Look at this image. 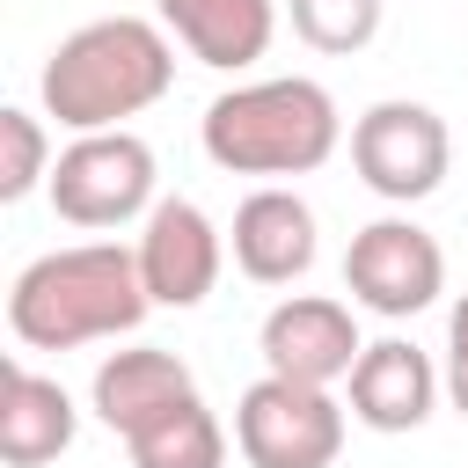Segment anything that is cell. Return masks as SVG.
<instances>
[{
  "label": "cell",
  "instance_id": "9c48e42d",
  "mask_svg": "<svg viewBox=\"0 0 468 468\" xmlns=\"http://www.w3.org/2000/svg\"><path fill=\"white\" fill-rule=\"evenodd\" d=\"M132 249H139V278H146L154 307H197L227 263V234L212 227V212L197 197H161Z\"/></svg>",
  "mask_w": 468,
  "mask_h": 468
},
{
  "label": "cell",
  "instance_id": "5bb4252c",
  "mask_svg": "<svg viewBox=\"0 0 468 468\" xmlns=\"http://www.w3.org/2000/svg\"><path fill=\"white\" fill-rule=\"evenodd\" d=\"M73 431H80L73 395L51 373H37V366L15 358L0 373V461L7 468H44V461H58L73 446Z\"/></svg>",
  "mask_w": 468,
  "mask_h": 468
},
{
  "label": "cell",
  "instance_id": "ac0fdd59",
  "mask_svg": "<svg viewBox=\"0 0 468 468\" xmlns=\"http://www.w3.org/2000/svg\"><path fill=\"white\" fill-rule=\"evenodd\" d=\"M446 402L468 417V292H461L453 314H446Z\"/></svg>",
  "mask_w": 468,
  "mask_h": 468
},
{
  "label": "cell",
  "instance_id": "8fae6325",
  "mask_svg": "<svg viewBox=\"0 0 468 468\" xmlns=\"http://www.w3.org/2000/svg\"><path fill=\"white\" fill-rule=\"evenodd\" d=\"M439 388H446V373H439L410 336H380V344H366L358 366H351V417H358L366 431H417V424L431 417Z\"/></svg>",
  "mask_w": 468,
  "mask_h": 468
},
{
  "label": "cell",
  "instance_id": "4fadbf2b",
  "mask_svg": "<svg viewBox=\"0 0 468 468\" xmlns=\"http://www.w3.org/2000/svg\"><path fill=\"white\" fill-rule=\"evenodd\" d=\"M154 7H161V29L197 66H219V73L256 66L278 37V0H154Z\"/></svg>",
  "mask_w": 468,
  "mask_h": 468
},
{
  "label": "cell",
  "instance_id": "7c38bea8",
  "mask_svg": "<svg viewBox=\"0 0 468 468\" xmlns=\"http://www.w3.org/2000/svg\"><path fill=\"white\" fill-rule=\"evenodd\" d=\"M190 395H197L190 366H183L176 351H161V344L110 351V358L95 366V380H88V402H95V417H102L117 439L146 431L154 417H168V410H176V402H190Z\"/></svg>",
  "mask_w": 468,
  "mask_h": 468
},
{
  "label": "cell",
  "instance_id": "2e32d148",
  "mask_svg": "<svg viewBox=\"0 0 468 468\" xmlns=\"http://www.w3.org/2000/svg\"><path fill=\"white\" fill-rule=\"evenodd\" d=\"M285 15H292V37L329 58H351L380 37V0H285Z\"/></svg>",
  "mask_w": 468,
  "mask_h": 468
},
{
  "label": "cell",
  "instance_id": "ba28073f",
  "mask_svg": "<svg viewBox=\"0 0 468 468\" xmlns=\"http://www.w3.org/2000/svg\"><path fill=\"white\" fill-rule=\"evenodd\" d=\"M256 351H263V373H278V380L336 388V380H351V366H358L366 344H358V322H351L344 300H329V292H292V300H278V307L263 314Z\"/></svg>",
  "mask_w": 468,
  "mask_h": 468
},
{
  "label": "cell",
  "instance_id": "6da1fadb",
  "mask_svg": "<svg viewBox=\"0 0 468 468\" xmlns=\"http://www.w3.org/2000/svg\"><path fill=\"white\" fill-rule=\"evenodd\" d=\"M168 88H176V44L146 15L80 22L73 37L51 44V58L37 73L44 117H58L73 139L80 132H124V117L154 110Z\"/></svg>",
  "mask_w": 468,
  "mask_h": 468
},
{
  "label": "cell",
  "instance_id": "30bf717a",
  "mask_svg": "<svg viewBox=\"0 0 468 468\" xmlns=\"http://www.w3.org/2000/svg\"><path fill=\"white\" fill-rule=\"evenodd\" d=\"M227 241H234V263H241L249 285H292V278L314 271V212H307V197L285 190V183L249 190V197L234 205Z\"/></svg>",
  "mask_w": 468,
  "mask_h": 468
},
{
  "label": "cell",
  "instance_id": "7a4b0ae2",
  "mask_svg": "<svg viewBox=\"0 0 468 468\" xmlns=\"http://www.w3.org/2000/svg\"><path fill=\"white\" fill-rule=\"evenodd\" d=\"M146 278H139V249L124 241H73L51 249L37 263H22V278L7 285V329L29 351H80L102 336H132L146 322Z\"/></svg>",
  "mask_w": 468,
  "mask_h": 468
},
{
  "label": "cell",
  "instance_id": "5b68a950",
  "mask_svg": "<svg viewBox=\"0 0 468 468\" xmlns=\"http://www.w3.org/2000/svg\"><path fill=\"white\" fill-rule=\"evenodd\" d=\"M234 446L249 468H336L344 453V402L300 380H249L234 402Z\"/></svg>",
  "mask_w": 468,
  "mask_h": 468
},
{
  "label": "cell",
  "instance_id": "3957f363",
  "mask_svg": "<svg viewBox=\"0 0 468 468\" xmlns=\"http://www.w3.org/2000/svg\"><path fill=\"white\" fill-rule=\"evenodd\" d=\"M197 139H205V161L227 176H314L336 154L344 117H336V95L322 80L271 73V80L212 95Z\"/></svg>",
  "mask_w": 468,
  "mask_h": 468
},
{
  "label": "cell",
  "instance_id": "52a82bcc",
  "mask_svg": "<svg viewBox=\"0 0 468 468\" xmlns=\"http://www.w3.org/2000/svg\"><path fill=\"white\" fill-rule=\"evenodd\" d=\"M344 292L366 314H388V322L424 314L446 292V249L417 219H373L344 249Z\"/></svg>",
  "mask_w": 468,
  "mask_h": 468
},
{
  "label": "cell",
  "instance_id": "277c9868",
  "mask_svg": "<svg viewBox=\"0 0 468 468\" xmlns=\"http://www.w3.org/2000/svg\"><path fill=\"white\" fill-rule=\"evenodd\" d=\"M51 212L66 227H124V219H146L161 197H154V146L139 132H80L58 161H51Z\"/></svg>",
  "mask_w": 468,
  "mask_h": 468
},
{
  "label": "cell",
  "instance_id": "9a60e30c",
  "mask_svg": "<svg viewBox=\"0 0 468 468\" xmlns=\"http://www.w3.org/2000/svg\"><path fill=\"white\" fill-rule=\"evenodd\" d=\"M124 453H132V468H227V431L205 410V395H190L168 417H154L146 431H132Z\"/></svg>",
  "mask_w": 468,
  "mask_h": 468
},
{
  "label": "cell",
  "instance_id": "8992f818",
  "mask_svg": "<svg viewBox=\"0 0 468 468\" xmlns=\"http://www.w3.org/2000/svg\"><path fill=\"white\" fill-rule=\"evenodd\" d=\"M351 168L373 197L388 205H417L446 183L453 168V139H446V117L431 102H373L358 124H351Z\"/></svg>",
  "mask_w": 468,
  "mask_h": 468
},
{
  "label": "cell",
  "instance_id": "e0dca14e",
  "mask_svg": "<svg viewBox=\"0 0 468 468\" xmlns=\"http://www.w3.org/2000/svg\"><path fill=\"white\" fill-rule=\"evenodd\" d=\"M37 183H51V139H44V117L29 110H0V197H29Z\"/></svg>",
  "mask_w": 468,
  "mask_h": 468
}]
</instances>
